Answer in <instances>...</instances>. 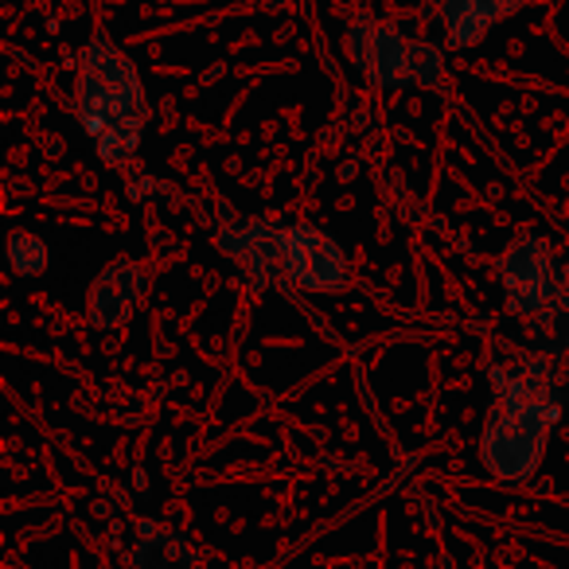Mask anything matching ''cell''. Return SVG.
<instances>
[{
    "mask_svg": "<svg viewBox=\"0 0 569 569\" xmlns=\"http://www.w3.org/2000/svg\"><path fill=\"white\" fill-rule=\"evenodd\" d=\"M491 387H496V406L483 429V460L499 480L519 483L542 460L546 437L561 418V398L553 390V371L546 359L496 367Z\"/></svg>",
    "mask_w": 569,
    "mask_h": 569,
    "instance_id": "6da1fadb",
    "label": "cell"
},
{
    "mask_svg": "<svg viewBox=\"0 0 569 569\" xmlns=\"http://www.w3.org/2000/svg\"><path fill=\"white\" fill-rule=\"evenodd\" d=\"M79 121L106 164H126L141 149L144 121H149L141 74L133 59L102 32L82 48Z\"/></svg>",
    "mask_w": 569,
    "mask_h": 569,
    "instance_id": "7a4b0ae2",
    "label": "cell"
},
{
    "mask_svg": "<svg viewBox=\"0 0 569 569\" xmlns=\"http://www.w3.org/2000/svg\"><path fill=\"white\" fill-rule=\"evenodd\" d=\"M499 277H503L507 309L522 320H542L553 301L569 309V266H553V253L546 238L522 234L499 258Z\"/></svg>",
    "mask_w": 569,
    "mask_h": 569,
    "instance_id": "3957f363",
    "label": "cell"
},
{
    "mask_svg": "<svg viewBox=\"0 0 569 569\" xmlns=\"http://www.w3.org/2000/svg\"><path fill=\"white\" fill-rule=\"evenodd\" d=\"M351 63L379 90H402L413 82V43L395 24L359 17L348 32Z\"/></svg>",
    "mask_w": 569,
    "mask_h": 569,
    "instance_id": "277c9868",
    "label": "cell"
},
{
    "mask_svg": "<svg viewBox=\"0 0 569 569\" xmlns=\"http://www.w3.org/2000/svg\"><path fill=\"white\" fill-rule=\"evenodd\" d=\"M284 253V277L297 281L301 289L312 293H340L348 284V258H343L340 242L332 234H325L312 222H297V227L284 230L281 238Z\"/></svg>",
    "mask_w": 569,
    "mask_h": 569,
    "instance_id": "5b68a950",
    "label": "cell"
},
{
    "mask_svg": "<svg viewBox=\"0 0 569 569\" xmlns=\"http://www.w3.org/2000/svg\"><path fill=\"white\" fill-rule=\"evenodd\" d=\"M281 238H284V230H277L273 222H266V219L234 222V227H227L219 234V250L242 266L246 281L269 284V281H277V277H284Z\"/></svg>",
    "mask_w": 569,
    "mask_h": 569,
    "instance_id": "8992f818",
    "label": "cell"
},
{
    "mask_svg": "<svg viewBox=\"0 0 569 569\" xmlns=\"http://www.w3.org/2000/svg\"><path fill=\"white\" fill-rule=\"evenodd\" d=\"M144 293V269L133 261H113L94 277L87 293V317L98 328H118L121 320H129L133 305Z\"/></svg>",
    "mask_w": 569,
    "mask_h": 569,
    "instance_id": "52a82bcc",
    "label": "cell"
},
{
    "mask_svg": "<svg viewBox=\"0 0 569 569\" xmlns=\"http://www.w3.org/2000/svg\"><path fill=\"white\" fill-rule=\"evenodd\" d=\"M522 4H530V0H441L437 9H441L452 48H476L491 32V24L515 17Z\"/></svg>",
    "mask_w": 569,
    "mask_h": 569,
    "instance_id": "ba28073f",
    "label": "cell"
},
{
    "mask_svg": "<svg viewBox=\"0 0 569 569\" xmlns=\"http://www.w3.org/2000/svg\"><path fill=\"white\" fill-rule=\"evenodd\" d=\"M9 266L17 269L20 277H36V273H43L48 269V246H43V238H36V234H12V242H9Z\"/></svg>",
    "mask_w": 569,
    "mask_h": 569,
    "instance_id": "9c48e42d",
    "label": "cell"
},
{
    "mask_svg": "<svg viewBox=\"0 0 569 569\" xmlns=\"http://www.w3.org/2000/svg\"><path fill=\"white\" fill-rule=\"evenodd\" d=\"M445 74V56L433 43H413V82L418 87H437Z\"/></svg>",
    "mask_w": 569,
    "mask_h": 569,
    "instance_id": "30bf717a",
    "label": "cell"
}]
</instances>
